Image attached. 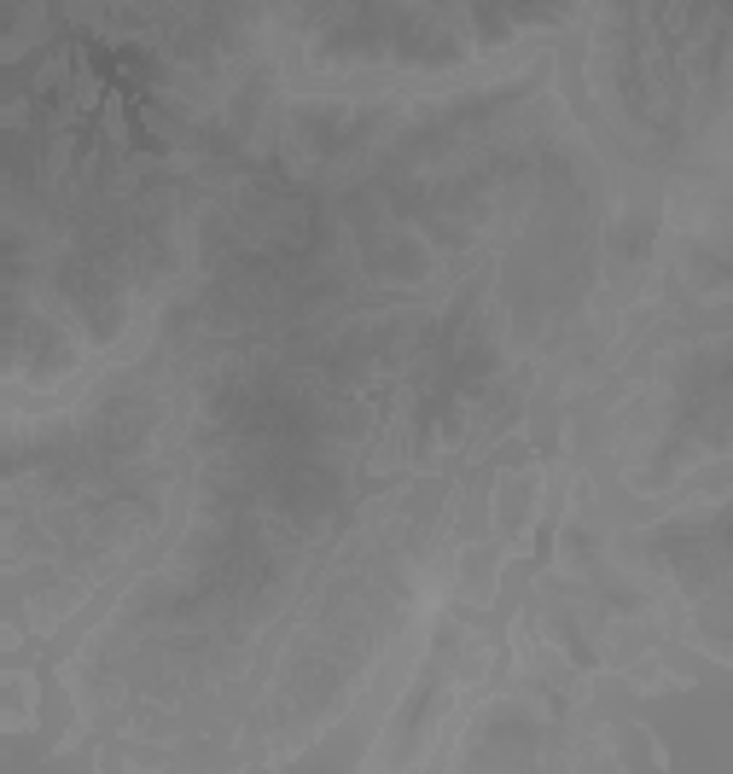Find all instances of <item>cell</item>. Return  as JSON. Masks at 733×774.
Instances as JSON below:
<instances>
[{"label":"cell","mask_w":733,"mask_h":774,"mask_svg":"<svg viewBox=\"0 0 733 774\" xmlns=\"http://www.w3.org/2000/svg\"><path fill=\"white\" fill-rule=\"evenodd\" d=\"M35 681L30 670H7V734H24L35 723Z\"/></svg>","instance_id":"6da1fadb"}]
</instances>
